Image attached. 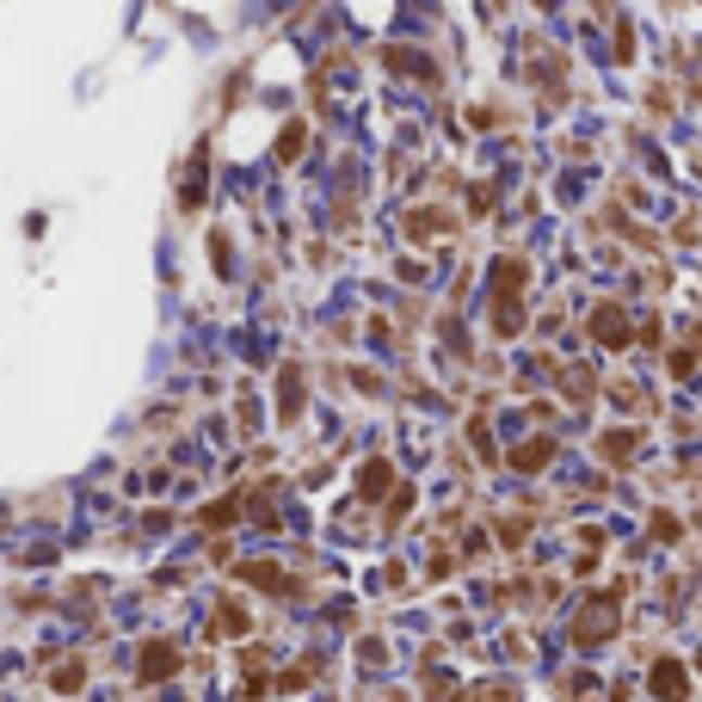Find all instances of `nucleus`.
<instances>
[{
	"label": "nucleus",
	"instance_id": "obj_1",
	"mask_svg": "<svg viewBox=\"0 0 702 702\" xmlns=\"http://www.w3.org/2000/svg\"><path fill=\"white\" fill-rule=\"evenodd\" d=\"M518 290H524V266H518V259H499L494 266V321H499V333H512L518 327Z\"/></svg>",
	"mask_w": 702,
	"mask_h": 702
},
{
	"label": "nucleus",
	"instance_id": "obj_2",
	"mask_svg": "<svg viewBox=\"0 0 702 702\" xmlns=\"http://www.w3.org/2000/svg\"><path fill=\"white\" fill-rule=\"evenodd\" d=\"M684 690H690V678H684L678 660H660V665H653V697H660V702H684Z\"/></svg>",
	"mask_w": 702,
	"mask_h": 702
},
{
	"label": "nucleus",
	"instance_id": "obj_3",
	"mask_svg": "<svg viewBox=\"0 0 702 702\" xmlns=\"http://www.w3.org/2000/svg\"><path fill=\"white\" fill-rule=\"evenodd\" d=\"M173 672H179V653H173L167 641L149 647V660H142V678H173Z\"/></svg>",
	"mask_w": 702,
	"mask_h": 702
},
{
	"label": "nucleus",
	"instance_id": "obj_4",
	"mask_svg": "<svg viewBox=\"0 0 702 702\" xmlns=\"http://www.w3.org/2000/svg\"><path fill=\"white\" fill-rule=\"evenodd\" d=\"M591 333H598V340H604V345H623V340H628V321H623V315H610V308H604V315L591 321Z\"/></svg>",
	"mask_w": 702,
	"mask_h": 702
}]
</instances>
